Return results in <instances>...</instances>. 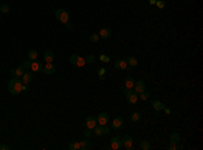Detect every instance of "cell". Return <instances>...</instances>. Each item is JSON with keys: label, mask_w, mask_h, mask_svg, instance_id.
Wrapping results in <instances>:
<instances>
[{"label": "cell", "mask_w": 203, "mask_h": 150, "mask_svg": "<svg viewBox=\"0 0 203 150\" xmlns=\"http://www.w3.org/2000/svg\"><path fill=\"white\" fill-rule=\"evenodd\" d=\"M42 72L46 76H50L56 72V66L53 65V62H46V65H43V68H42Z\"/></svg>", "instance_id": "cell-7"}, {"label": "cell", "mask_w": 203, "mask_h": 150, "mask_svg": "<svg viewBox=\"0 0 203 150\" xmlns=\"http://www.w3.org/2000/svg\"><path fill=\"white\" fill-rule=\"evenodd\" d=\"M114 66H115V69H116V70H127V69H129L127 64H126V60H123V58L116 60Z\"/></svg>", "instance_id": "cell-9"}, {"label": "cell", "mask_w": 203, "mask_h": 150, "mask_svg": "<svg viewBox=\"0 0 203 150\" xmlns=\"http://www.w3.org/2000/svg\"><path fill=\"white\" fill-rule=\"evenodd\" d=\"M145 81H144V80H137V81H135L134 83V91L137 93H140V92H142V91H145Z\"/></svg>", "instance_id": "cell-13"}, {"label": "cell", "mask_w": 203, "mask_h": 150, "mask_svg": "<svg viewBox=\"0 0 203 150\" xmlns=\"http://www.w3.org/2000/svg\"><path fill=\"white\" fill-rule=\"evenodd\" d=\"M33 72H25V74L21 77L22 83H23V85H30V83L33 81Z\"/></svg>", "instance_id": "cell-11"}, {"label": "cell", "mask_w": 203, "mask_h": 150, "mask_svg": "<svg viewBox=\"0 0 203 150\" xmlns=\"http://www.w3.org/2000/svg\"><path fill=\"white\" fill-rule=\"evenodd\" d=\"M122 146L125 147V149L130 150L133 147V137L130 135H125L123 138H122Z\"/></svg>", "instance_id": "cell-8"}, {"label": "cell", "mask_w": 203, "mask_h": 150, "mask_svg": "<svg viewBox=\"0 0 203 150\" xmlns=\"http://www.w3.org/2000/svg\"><path fill=\"white\" fill-rule=\"evenodd\" d=\"M110 131H111V130L108 129V127H106V126H98V124H96V126H95L94 127V134L96 135V137H102V135H108L110 134Z\"/></svg>", "instance_id": "cell-5"}, {"label": "cell", "mask_w": 203, "mask_h": 150, "mask_svg": "<svg viewBox=\"0 0 203 150\" xmlns=\"http://www.w3.org/2000/svg\"><path fill=\"white\" fill-rule=\"evenodd\" d=\"M11 76H15V68L11 69Z\"/></svg>", "instance_id": "cell-40"}, {"label": "cell", "mask_w": 203, "mask_h": 150, "mask_svg": "<svg viewBox=\"0 0 203 150\" xmlns=\"http://www.w3.org/2000/svg\"><path fill=\"white\" fill-rule=\"evenodd\" d=\"M134 83L135 80L131 76H127V77L125 78V88L126 89H133L134 88Z\"/></svg>", "instance_id": "cell-16"}, {"label": "cell", "mask_w": 203, "mask_h": 150, "mask_svg": "<svg viewBox=\"0 0 203 150\" xmlns=\"http://www.w3.org/2000/svg\"><path fill=\"white\" fill-rule=\"evenodd\" d=\"M43 60L46 62H53V60H54V53H53L52 50H46V52L43 53Z\"/></svg>", "instance_id": "cell-19"}, {"label": "cell", "mask_w": 203, "mask_h": 150, "mask_svg": "<svg viewBox=\"0 0 203 150\" xmlns=\"http://www.w3.org/2000/svg\"><path fill=\"white\" fill-rule=\"evenodd\" d=\"M99 39H100V37H99V34H96V33H94V34L89 35V41L92 42V43H96Z\"/></svg>", "instance_id": "cell-29"}, {"label": "cell", "mask_w": 203, "mask_h": 150, "mask_svg": "<svg viewBox=\"0 0 203 150\" xmlns=\"http://www.w3.org/2000/svg\"><path fill=\"white\" fill-rule=\"evenodd\" d=\"M100 61L102 62H108L110 61V57L108 56H106V54H100Z\"/></svg>", "instance_id": "cell-33"}, {"label": "cell", "mask_w": 203, "mask_h": 150, "mask_svg": "<svg viewBox=\"0 0 203 150\" xmlns=\"http://www.w3.org/2000/svg\"><path fill=\"white\" fill-rule=\"evenodd\" d=\"M122 127H123V118L122 116H116L115 119H112V129L120 130Z\"/></svg>", "instance_id": "cell-12"}, {"label": "cell", "mask_w": 203, "mask_h": 150, "mask_svg": "<svg viewBox=\"0 0 203 150\" xmlns=\"http://www.w3.org/2000/svg\"><path fill=\"white\" fill-rule=\"evenodd\" d=\"M37 57H38V52L35 49H33V50H30L27 53V60H30V61H35Z\"/></svg>", "instance_id": "cell-21"}, {"label": "cell", "mask_w": 203, "mask_h": 150, "mask_svg": "<svg viewBox=\"0 0 203 150\" xmlns=\"http://www.w3.org/2000/svg\"><path fill=\"white\" fill-rule=\"evenodd\" d=\"M104 73H106V69H104V68H100L99 69V77L102 78V80L104 78Z\"/></svg>", "instance_id": "cell-35"}, {"label": "cell", "mask_w": 203, "mask_h": 150, "mask_svg": "<svg viewBox=\"0 0 203 150\" xmlns=\"http://www.w3.org/2000/svg\"><path fill=\"white\" fill-rule=\"evenodd\" d=\"M89 147H91V145H89L88 138H84L83 141H80V150H87Z\"/></svg>", "instance_id": "cell-23"}, {"label": "cell", "mask_w": 203, "mask_h": 150, "mask_svg": "<svg viewBox=\"0 0 203 150\" xmlns=\"http://www.w3.org/2000/svg\"><path fill=\"white\" fill-rule=\"evenodd\" d=\"M152 106H153V108L156 111H161L164 108V104L161 102H158V100H152Z\"/></svg>", "instance_id": "cell-24"}, {"label": "cell", "mask_w": 203, "mask_h": 150, "mask_svg": "<svg viewBox=\"0 0 203 150\" xmlns=\"http://www.w3.org/2000/svg\"><path fill=\"white\" fill-rule=\"evenodd\" d=\"M22 66H23V69L26 70V69H30V66H31V61L30 60H26V61L22 62Z\"/></svg>", "instance_id": "cell-31"}, {"label": "cell", "mask_w": 203, "mask_h": 150, "mask_svg": "<svg viewBox=\"0 0 203 150\" xmlns=\"http://www.w3.org/2000/svg\"><path fill=\"white\" fill-rule=\"evenodd\" d=\"M126 64H127V66H129V68H134V66H137V65H138V60L131 56V57L126 58Z\"/></svg>", "instance_id": "cell-18"}, {"label": "cell", "mask_w": 203, "mask_h": 150, "mask_svg": "<svg viewBox=\"0 0 203 150\" xmlns=\"http://www.w3.org/2000/svg\"><path fill=\"white\" fill-rule=\"evenodd\" d=\"M42 68H43V65H42V62L39 61H31V66H30V69H31V72H42Z\"/></svg>", "instance_id": "cell-15"}, {"label": "cell", "mask_w": 203, "mask_h": 150, "mask_svg": "<svg viewBox=\"0 0 203 150\" xmlns=\"http://www.w3.org/2000/svg\"><path fill=\"white\" fill-rule=\"evenodd\" d=\"M168 149H169V150H176L177 149V145H176V143H171V145L168 146Z\"/></svg>", "instance_id": "cell-37"}, {"label": "cell", "mask_w": 203, "mask_h": 150, "mask_svg": "<svg viewBox=\"0 0 203 150\" xmlns=\"http://www.w3.org/2000/svg\"><path fill=\"white\" fill-rule=\"evenodd\" d=\"M68 149L69 150H79L80 149V142H71L68 145Z\"/></svg>", "instance_id": "cell-28"}, {"label": "cell", "mask_w": 203, "mask_h": 150, "mask_svg": "<svg viewBox=\"0 0 203 150\" xmlns=\"http://www.w3.org/2000/svg\"><path fill=\"white\" fill-rule=\"evenodd\" d=\"M91 135H92V131H91V130H84V137H85V138H89V137H91Z\"/></svg>", "instance_id": "cell-36"}, {"label": "cell", "mask_w": 203, "mask_h": 150, "mask_svg": "<svg viewBox=\"0 0 203 150\" xmlns=\"http://www.w3.org/2000/svg\"><path fill=\"white\" fill-rule=\"evenodd\" d=\"M122 147V138L119 137H112L110 139V149L111 150H119Z\"/></svg>", "instance_id": "cell-6"}, {"label": "cell", "mask_w": 203, "mask_h": 150, "mask_svg": "<svg viewBox=\"0 0 203 150\" xmlns=\"http://www.w3.org/2000/svg\"><path fill=\"white\" fill-rule=\"evenodd\" d=\"M150 98V92L149 91H142V92H140L138 93V99H141L142 102H145V100H148V99Z\"/></svg>", "instance_id": "cell-22"}, {"label": "cell", "mask_w": 203, "mask_h": 150, "mask_svg": "<svg viewBox=\"0 0 203 150\" xmlns=\"http://www.w3.org/2000/svg\"><path fill=\"white\" fill-rule=\"evenodd\" d=\"M149 4H156V0H149Z\"/></svg>", "instance_id": "cell-42"}, {"label": "cell", "mask_w": 203, "mask_h": 150, "mask_svg": "<svg viewBox=\"0 0 203 150\" xmlns=\"http://www.w3.org/2000/svg\"><path fill=\"white\" fill-rule=\"evenodd\" d=\"M140 147L142 150H150L152 149V146L150 143L148 142V141H141V143H140Z\"/></svg>", "instance_id": "cell-27"}, {"label": "cell", "mask_w": 203, "mask_h": 150, "mask_svg": "<svg viewBox=\"0 0 203 150\" xmlns=\"http://www.w3.org/2000/svg\"><path fill=\"white\" fill-rule=\"evenodd\" d=\"M162 110H164V111H165L167 114H171V110H169V108H165V107H164V108H162Z\"/></svg>", "instance_id": "cell-41"}, {"label": "cell", "mask_w": 203, "mask_h": 150, "mask_svg": "<svg viewBox=\"0 0 203 150\" xmlns=\"http://www.w3.org/2000/svg\"><path fill=\"white\" fill-rule=\"evenodd\" d=\"M65 26H67V29H69V30H71V29H72V25H71V23H69V22H67V23H65Z\"/></svg>", "instance_id": "cell-39"}, {"label": "cell", "mask_w": 203, "mask_h": 150, "mask_svg": "<svg viewBox=\"0 0 203 150\" xmlns=\"http://www.w3.org/2000/svg\"><path fill=\"white\" fill-rule=\"evenodd\" d=\"M98 124V120H96V118H94V116H88L87 119H85V126H87V129L89 130H94V127Z\"/></svg>", "instance_id": "cell-14"}, {"label": "cell", "mask_w": 203, "mask_h": 150, "mask_svg": "<svg viewBox=\"0 0 203 150\" xmlns=\"http://www.w3.org/2000/svg\"><path fill=\"white\" fill-rule=\"evenodd\" d=\"M156 5L158 7V8H164V7H165V3L161 1V0H156Z\"/></svg>", "instance_id": "cell-34"}, {"label": "cell", "mask_w": 203, "mask_h": 150, "mask_svg": "<svg viewBox=\"0 0 203 150\" xmlns=\"http://www.w3.org/2000/svg\"><path fill=\"white\" fill-rule=\"evenodd\" d=\"M108 115L106 114V112H100L99 115H98V118H96V120H98V124H100V126H106V124L108 123Z\"/></svg>", "instance_id": "cell-10"}, {"label": "cell", "mask_w": 203, "mask_h": 150, "mask_svg": "<svg viewBox=\"0 0 203 150\" xmlns=\"http://www.w3.org/2000/svg\"><path fill=\"white\" fill-rule=\"evenodd\" d=\"M99 37L102 39H108L110 37H111V30L110 29H102L99 31Z\"/></svg>", "instance_id": "cell-17"}, {"label": "cell", "mask_w": 203, "mask_h": 150, "mask_svg": "<svg viewBox=\"0 0 203 150\" xmlns=\"http://www.w3.org/2000/svg\"><path fill=\"white\" fill-rule=\"evenodd\" d=\"M69 61H71V64L72 65H75V66H79V68H83L87 62H85V58H83L81 56H79V54H71V57H69Z\"/></svg>", "instance_id": "cell-3"}, {"label": "cell", "mask_w": 203, "mask_h": 150, "mask_svg": "<svg viewBox=\"0 0 203 150\" xmlns=\"http://www.w3.org/2000/svg\"><path fill=\"white\" fill-rule=\"evenodd\" d=\"M180 141H182V138H180V135L177 134V133H172V134L169 135V142H171V143H176L177 145Z\"/></svg>", "instance_id": "cell-20"}, {"label": "cell", "mask_w": 203, "mask_h": 150, "mask_svg": "<svg viewBox=\"0 0 203 150\" xmlns=\"http://www.w3.org/2000/svg\"><path fill=\"white\" fill-rule=\"evenodd\" d=\"M130 120H131V122H134V123L140 122V120H141V114L138 112V111H134V112H131Z\"/></svg>", "instance_id": "cell-25"}, {"label": "cell", "mask_w": 203, "mask_h": 150, "mask_svg": "<svg viewBox=\"0 0 203 150\" xmlns=\"http://www.w3.org/2000/svg\"><path fill=\"white\" fill-rule=\"evenodd\" d=\"M0 12H1V14H8V12H10V5L3 4L1 7H0Z\"/></svg>", "instance_id": "cell-30"}, {"label": "cell", "mask_w": 203, "mask_h": 150, "mask_svg": "<svg viewBox=\"0 0 203 150\" xmlns=\"http://www.w3.org/2000/svg\"><path fill=\"white\" fill-rule=\"evenodd\" d=\"M23 91V83H22V80L19 77H12L8 81V92L11 95H19V93Z\"/></svg>", "instance_id": "cell-1"}, {"label": "cell", "mask_w": 203, "mask_h": 150, "mask_svg": "<svg viewBox=\"0 0 203 150\" xmlns=\"http://www.w3.org/2000/svg\"><path fill=\"white\" fill-rule=\"evenodd\" d=\"M123 93H125L126 102L129 104H135L138 102V93L135 92L134 89H123Z\"/></svg>", "instance_id": "cell-2"}, {"label": "cell", "mask_w": 203, "mask_h": 150, "mask_svg": "<svg viewBox=\"0 0 203 150\" xmlns=\"http://www.w3.org/2000/svg\"><path fill=\"white\" fill-rule=\"evenodd\" d=\"M8 149H10L8 145H0V150H8Z\"/></svg>", "instance_id": "cell-38"}, {"label": "cell", "mask_w": 203, "mask_h": 150, "mask_svg": "<svg viewBox=\"0 0 203 150\" xmlns=\"http://www.w3.org/2000/svg\"><path fill=\"white\" fill-rule=\"evenodd\" d=\"M54 15H56V18H57L61 23H64V25H65L67 22H69V12H68L67 10H64V8H58V10H56Z\"/></svg>", "instance_id": "cell-4"}, {"label": "cell", "mask_w": 203, "mask_h": 150, "mask_svg": "<svg viewBox=\"0 0 203 150\" xmlns=\"http://www.w3.org/2000/svg\"><path fill=\"white\" fill-rule=\"evenodd\" d=\"M25 74V69H23V66H18V68H15V77H19L21 78L22 76Z\"/></svg>", "instance_id": "cell-26"}, {"label": "cell", "mask_w": 203, "mask_h": 150, "mask_svg": "<svg viewBox=\"0 0 203 150\" xmlns=\"http://www.w3.org/2000/svg\"><path fill=\"white\" fill-rule=\"evenodd\" d=\"M85 62H88V64H94L95 62V57L92 54H88L87 57H85Z\"/></svg>", "instance_id": "cell-32"}]
</instances>
